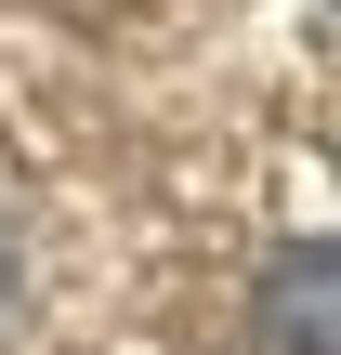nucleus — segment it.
<instances>
[{
	"instance_id": "1",
	"label": "nucleus",
	"mask_w": 341,
	"mask_h": 355,
	"mask_svg": "<svg viewBox=\"0 0 341 355\" xmlns=\"http://www.w3.org/2000/svg\"><path fill=\"white\" fill-rule=\"evenodd\" d=\"M263 343L276 355H341V224L302 237V250H276V277H263Z\"/></svg>"
},
{
	"instance_id": "2",
	"label": "nucleus",
	"mask_w": 341,
	"mask_h": 355,
	"mask_svg": "<svg viewBox=\"0 0 341 355\" xmlns=\"http://www.w3.org/2000/svg\"><path fill=\"white\" fill-rule=\"evenodd\" d=\"M0 343H13V250H0Z\"/></svg>"
}]
</instances>
